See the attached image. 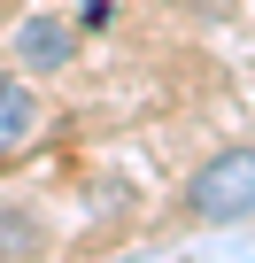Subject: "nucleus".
Here are the masks:
<instances>
[{"mask_svg":"<svg viewBox=\"0 0 255 263\" xmlns=\"http://www.w3.org/2000/svg\"><path fill=\"white\" fill-rule=\"evenodd\" d=\"M178 209L193 224H247L255 217V147H217L178 186Z\"/></svg>","mask_w":255,"mask_h":263,"instance_id":"f257e3e1","label":"nucleus"},{"mask_svg":"<svg viewBox=\"0 0 255 263\" xmlns=\"http://www.w3.org/2000/svg\"><path fill=\"white\" fill-rule=\"evenodd\" d=\"M24 255H39V224H31V209H0V263H24Z\"/></svg>","mask_w":255,"mask_h":263,"instance_id":"20e7f679","label":"nucleus"},{"mask_svg":"<svg viewBox=\"0 0 255 263\" xmlns=\"http://www.w3.org/2000/svg\"><path fill=\"white\" fill-rule=\"evenodd\" d=\"M31 132H39V93L24 78H0V163H8Z\"/></svg>","mask_w":255,"mask_h":263,"instance_id":"7ed1b4c3","label":"nucleus"},{"mask_svg":"<svg viewBox=\"0 0 255 263\" xmlns=\"http://www.w3.org/2000/svg\"><path fill=\"white\" fill-rule=\"evenodd\" d=\"M70 54H77V31H70V16H24V31H16V62H24V70L54 78Z\"/></svg>","mask_w":255,"mask_h":263,"instance_id":"f03ea898","label":"nucleus"}]
</instances>
